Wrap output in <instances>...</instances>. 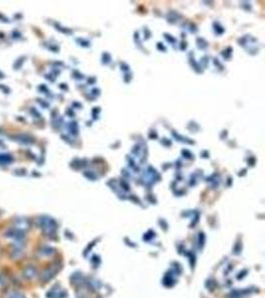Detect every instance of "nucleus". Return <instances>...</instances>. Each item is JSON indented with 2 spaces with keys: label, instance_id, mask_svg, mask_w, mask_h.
Here are the masks:
<instances>
[{
  "label": "nucleus",
  "instance_id": "obj_1",
  "mask_svg": "<svg viewBox=\"0 0 265 298\" xmlns=\"http://www.w3.org/2000/svg\"><path fill=\"white\" fill-rule=\"evenodd\" d=\"M36 274H37L36 268L34 267V266H31V265L27 266L25 269H24V271H23V275H24L27 279H32V278H34V277L36 276Z\"/></svg>",
  "mask_w": 265,
  "mask_h": 298
},
{
  "label": "nucleus",
  "instance_id": "obj_2",
  "mask_svg": "<svg viewBox=\"0 0 265 298\" xmlns=\"http://www.w3.org/2000/svg\"><path fill=\"white\" fill-rule=\"evenodd\" d=\"M8 298H25V296L19 291H12L9 293Z\"/></svg>",
  "mask_w": 265,
  "mask_h": 298
}]
</instances>
